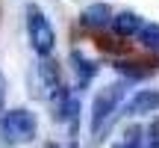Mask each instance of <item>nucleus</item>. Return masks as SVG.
Instances as JSON below:
<instances>
[{"instance_id": "nucleus-1", "label": "nucleus", "mask_w": 159, "mask_h": 148, "mask_svg": "<svg viewBox=\"0 0 159 148\" xmlns=\"http://www.w3.org/2000/svg\"><path fill=\"white\" fill-rule=\"evenodd\" d=\"M39 133V121L30 110L24 107H15L9 113H0V136L12 145H27L35 139Z\"/></svg>"}, {"instance_id": "nucleus-2", "label": "nucleus", "mask_w": 159, "mask_h": 148, "mask_svg": "<svg viewBox=\"0 0 159 148\" xmlns=\"http://www.w3.org/2000/svg\"><path fill=\"white\" fill-rule=\"evenodd\" d=\"M27 89H30V95H33L35 101H53V98L62 92V80H59L56 62L41 57L27 74Z\"/></svg>"}, {"instance_id": "nucleus-3", "label": "nucleus", "mask_w": 159, "mask_h": 148, "mask_svg": "<svg viewBox=\"0 0 159 148\" xmlns=\"http://www.w3.org/2000/svg\"><path fill=\"white\" fill-rule=\"evenodd\" d=\"M27 36H30V45H33V51L39 57H50L53 45H56V33H53L50 21L44 18V12L35 3L27 6Z\"/></svg>"}, {"instance_id": "nucleus-4", "label": "nucleus", "mask_w": 159, "mask_h": 148, "mask_svg": "<svg viewBox=\"0 0 159 148\" xmlns=\"http://www.w3.org/2000/svg\"><path fill=\"white\" fill-rule=\"evenodd\" d=\"M121 95H124V86L115 83V86H106V89H103L100 95L94 98V107H91V131H94V133H100L103 121H106L109 116L118 110Z\"/></svg>"}, {"instance_id": "nucleus-5", "label": "nucleus", "mask_w": 159, "mask_h": 148, "mask_svg": "<svg viewBox=\"0 0 159 148\" xmlns=\"http://www.w3.org/2000/svg\"><path fill=\"white\" fill-rule=\"evenodd\" d=\"M156 110H159V92H156V89H142V92H136V95L130 98V104H127V113H133V116L156 113Z\"/></svg>"}, {"instance_id": "nucleus-6", "label": "nucleus", "mask_w": 159, "mask_h": 148, "mask_svg": "<svg viewBox=\"0 0 159 148\" xmlns=\"http://www.w3.org/2000/svg\"><path fill=\"white\" fill-rule=\"evenodd\" d=\"M142 27H144V21L136 15V12H121V15L112 18V30L118 36H139Z\"/></svg>"}, {"instance_id": "nucleus-7", "label": "nucleus", "mask_w": 159, "mask_h": 148, "mask_svg": "<svg viewBox=\"0 0 159 148\" xmlns=\"http://www.w3.org/2000/svg\"><path fill=\"white\" fill-rule=\"evenodd\" d=\"M112 21V12H109L106 3H91L83 9V24L85 27H106Z\"/></svg>"}, {"instance_id": "nucleus-8", "label": "nucleus", "mask_w": 159, "mask_h": 148, "mask_svg": "<svg viewBox=\"0 0 159 148\" xmlns=\"http://www.w3.org/2000/svg\"><path fill=\"white\" fill-rule=\"evenodd\" d=\"M71 62H74V71H77V86L83 89L85 83H89L91 77L97 74V62H91V59H85L83 53H71Z\"/></svg>"}, {"instance_id": "nucleus-9", "label": "nucleus", "mask_w": 159, "mask_h": 148, "mask_svg": "<svg viewBox=\"0 0 159 148\" xmlns=\"http://www.w3.org/2000/svg\"><path fill=\"white\" fill-rule=\"evenodd\" d=\"M139 42H142L148 51H159V24H144L139 30Z\"/></svg>"}, {"instance_id": "nucleus-10", "label": "nucleus", "mask_w": 159, "mask_h": 148, "mask_svg": "<svg viewBox=\"0 0 159 148\" xmlns=\"http://www.w3.org/2000/svg\"><path fill=\"white\" fill-rule=\"evenodd\" d=\"M3 104H6V77L0 74V113H3Z\"/></svg>"}, {"instance_id": "nucleus-11", "label": "nucleus", "mask_w": 159, "mask_h": 148, "mask_svg": "<svg viewBox=\"0 0 159 148\" xmlns=\"http://www.w3.org/2000/svg\"><path fill=\"white\" fill-rule=\"evenodd\" d=\"M44 148H62V145H59V142H47Z\"/></svg>"}, {"instance_id": "nucleus-12", "label": "nucleus", "mask_w": 159, "mask_h": 148, "mask_svg": "<svg viewBox=\"0 0 159 148\" xmlns=\"http://www.w3.org/2000/svg\"><path fill=\"white\" fill-rule=\"evenodd\" d=\"M71 148H77V142H71Z\"/></svg>"}]
</instances>
